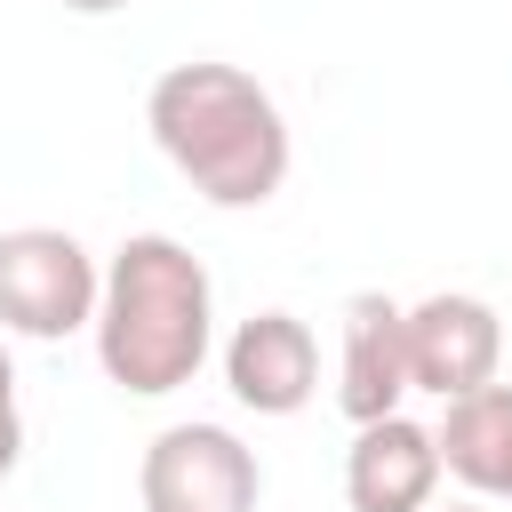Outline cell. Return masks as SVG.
Instances as JSON below:
<instances>
[{
    "instance_id": "obj_9",
    "label": "cell",
    "mask_w": 512,
    "mask_h": 512,
    "mask_svg": "<svg viewBox=\"0 0 512 512\" xmlns=\"http://www.w3.org/2000/svg\"><path fill=\"white\" fill-rule=\"evenodd\" d=\"M448 416L432 424L440 432V464L472 488V496H496L504 504V488H512V384L496 376V384H480V392H464V400H440Z\"/></svg>"
},
{
    "instance_id": "obj_11",
    "label": "cell",
    "mask_w": 512,
    "mask_h": 512,
    "mask_svg": "<svg viewBox=\"0 0 512 512\" xmlns=\"http://www.w3.org/2000/svg\"><path fill=\"white\" fill-rule=\"evenodd\" d=\"M0 408H16V360H8V344H0Z\"/></svg>"
},
{
    "instance_id": "obj_3",
    "label": "cell",
    "mask_w": 512,
    "mask_h": 512,
    "mask_svg": "<svg viewBox=\"0 0 512 512\" xmlns=\"http://www.w3.org/2000/svg\"><path fill=\"white\" fill-rule=\"evenodd\" d=\"M104 272L64 224H16L0 232V328L56 344L72 328H96Z\"/></svg>"
},
{
    "instance_id": "obj_2",
    "label": "cell",
    "mask_w": 512,
    "mask_h": 512,
    "mask_svg": "<svg viewBox=\"0 0 512 512\" xmlns=\"http://www.w3.org/2000/svg\"><path fill=\"white\" fill-rule=\"evenodd\" d=\"M216 344V288L208 264L168 240V232H136L112 248L104 264V296H96V360L128 400H168L200 376Z\"/></svg>"
},
{
    "instance_id": "obj_8",
    "label": "cell",
    "mask_w": 512,
    "mask_h": 512,
    "mask_svg": "<svg viewBox=\"0 0 512 512\" xmlns=\"http://www.w3.org/2000/svg\"><path fill=\"white\" fill-rule=\"evenodd\" d=\"M408 304L360 288L344 296V344H336V408L352 424H376V416H400L408 400Z\"/></svg>"
},
{
    "instance_id": "obj_5",
    "label": "cell",
    "mask_w": 512,
    "mask_h": 512,
    "mask_svg": "<svg viewBox=\"0 0 512 512\" xmlns=\"http://www.w3.org/2000/svg\"><path fill=\"white\" fill-rule=\"evenodd\" d=\"M504 368V320L488 296L440 288L424 304H408V384L432 400H464L480 384H496Z\"/></svg>"
},
{
    "instance_id": "obj_6",
    "label": "cell",
    "mask_w": 512,
    "mask_h": 512,
    "mask_svg": "<svg viewBox=\"0 0 512 512\" xmlns=\"http://www.w3.org/2000/svg\"><path fill=\"white\" fill-rule=\"evenodd\" d=\"M224 384L256 416H296L320 392V336L296 312H280V304L272 312H248L224 336Z\"/></svg>"
},
{
    "instance_id": "obj_14",
    "label": "cell",
    "mask_w": 512,
    "mask_h": 512,
    "mask_svg": "<svg viewBox=\"0 0 512 512\" xmlns=\"http://www.w3.org/2000/svg\"><path fill=\"white\" fill-rule=\"evenodd\" d=\"M504 504H512V488H504Z\"/></svg>"
},
{
    "instance_id": "obj_12",
    "label": "cell",
    "mask_w": 512,
    "mask_h": 512,
    "mask_svg": "<svg viewBox=\"0 0 512 512\" xmlns=\"http://www.w3.org/2000/svg\"><path fill=\"white\" fill-rule=\"evenodd\" d=\"M64 8H72V16H120L128 0H64Z\"/></svg>"
},
{
    "instance_id": "obj_10",
    "label": "cell",
    "mask_w": 512,
    "mask_h": 512,
    "mask_svg": "<svg viewBox=\"0 0 512 512\" xmlns=\"http://www.w3.org/2000/svg\"><path fill=\"white\" fill-rule=\"evenodd\" d=\"M16 464H24V416H16V408H0V480H8Z\"/></svg>"
},
{
    "instance_id": "obj_7",
    "label": "cell",
    "mask_w": 512,
    "mask_h": 512,
    "mask_svg": "<svg viewBox=\"0 0 512 512\" xmlns=\"http://www.w3.org/2000/svg\"><path fill=\"white\" fill-rule=\"evenodd\" d=\"M440 432L416 424V416H376V424H352V448H344V504L352 512H432L440 496Z\"/></svg>"
},
{
    "instance_id": "obj_4",
    "label": "cell",
    "mask_w": 512,
    "mask_h": 512,
    "mask_svg": "<svg viewBox=\"0 0 512 512\" xmlns=\"http://www.w3.org/2000/svg\"><path fill=\"white\" fill-rule=\"evenodd\" d=\"M144 512H256L264 464L232 424H168L136 464Z\"/></svg>"
},
{
    "instance_id": "obj_13",
    "label": "cell",
    "mask_w": 512,
    "mask_h": 512,
    "mask_svg": "<svg viewBox=\"0 0 512 512\" xmlns=\"http://www.w3.org/2000/svg\"><path fill=\"white\" fill-rule=\"evenodd\" d=\"M432 512H488V504H432Z\"/></svg>"
},
{
    "instance_id": "obj_1",
    "label": "cell",
    "mask_w": 512,
    "mask_h": 512,
    "mask_svg": "<svg viewBox=\"0 0 512 512\" xmlns=\"http://www.w3.org/2000/svg\"><path fill=\"white\" fill-rule=\"evenodd\" d=\"M144 128H152L160 160L208 208H264L288 184V160H296L272 88L248 80L240 64H216V56L168 64L144 96Z\"/></svg>"
}]
</instances>
